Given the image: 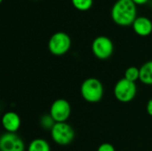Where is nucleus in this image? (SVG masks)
Returning a JSON list of instances; mask_svg holds the SVG:
<instances>
[{
	"label": "nucleus",
	"mask_w": 152,
	"mask_h": 151,
	"mask_svg": "<svg viewBox=\"0 0 152 151\" xmlns=\"http://www.w3.org/2000/svg\"><path fill=\"white\" fill-rule=\"evenodd\" d=\"M55 124H56V122L53 120V118L51 117L50 114H45L40 118V125L45 130L51 131Z\"/></svg>",
	"instance_id": "14"
},
{
	"label": "nucleus",
	"mask_w": 152,
	"mask_h": 151,
	"mask_svg": "<svg viewBox=\"0 0 152 151\" xmlns=\"http://www.w3.org/2000/svg\"><path fill=\"white\" fill-rule=\"evenodd\" d=\"M52 140L60 146L69 145L75 138V131L68 123H56L52 128Z\"/></svg>",
	"instance_id": "3"
},
{
	"label": "nucleus",
	"mask_w": 152,
	"mask_h": 151,
	"mask_svg": "<svg viewBox=\"0 0 152 151\" xmlns=\"http://www.w3.org/2000/svg\"><path fill=\"white\" fill-rule=\"evenodd\" d=\"M92 51L97 59L107 60L114 52V44L108 36H100L93 41Z\"/></svg>",
	"instance_id": "6"
},
{
	"label": "nucleus",
	"mask_w": 152,
	"mask_h": 151,
	"mask_svg": "<svg viewBox=\"0 0 152 151\" xmlns=\"http://www.w3.org/2000/svg\"><path fill=\"white\" fill-rule=\"evenodd\" d=\"M140 81L148 85H152V61L142 64L140 68Z\"/></svg>",
	"instance_id": "11"
},
{
	"label": "nucleus",
	"mask_w": 152,
	"mask_h": 151,
	"mask_svg": "<svg viewBox=\"0 0 152 151\" xmlns=\"http://www.w3.org/2000/svg\"><path fill=\"white\" fill-rule=\"evenodd\" d=\"M2 125L6 133H16L21 125L20 116L14 111L5 112L2 117Z\"/></svg>",
	"instance_id": "9"
},
{
	"label": "nucleus",
	"mask_w": 152,
	"mask_h": 151,
	"mask_svg": "<svg viewBox=\"0 0 152 151\" xmlns=\"http://www.w3.org/2000/svg\"><path fill=\"white\" fill-rule=\"evenodd\" d=\"M49 114L56 123H64L71 114V106L67 100L57 99L52 103Z\"/></svg>",
	"instance_id": "7"
},
{
	"label": "nucleus",
	"mask_w": 152,
	"mask_h": 151,
	"mask_svg": "<svg viewBox=\"0 0 152 151\" xmlns=\"http://www.w3.org/2000/svg\"><path fill=\"white\" fill-rule=\"evenodd\" d=\"M146 111L148 113V115H150L151 117H152V99H150L147 102L146 105Z\"/></svg>",
	"instance_id": "17"
},
{
	"label": "nucleus",
	"mask_w": 152,
	"mask_h": 151,
	"mask_svg": "<svg viewBox=\"0 0 152 151\" xmlns=\"http://www.w3.org/2000/svg\"><path fill=\"white\" fill-rule=\"evenodd\" d=\"M73 5L79 11L89 10L94 3V0H71Z\"/></svg>",
	"instance_id": "15"
},
{
	"label": "nucleus",
	"mask_w": 152,
	"mask_h": 151,
	"mask_svg": "<svg viewBox=\"0 0 152 151\" xmlns=\"http://www.w3.org/2000/svg\"><path fill=\"white\" fill-rule=\"evenodd\" d=\"M111 18L119 26L133 25L137 18L136 4L132 0H118L112 7Z\"/></svg>",
	"instance_id": "1"
},
{
	"label": "nucleus",
	"mask_w": 152,
	"mask_h": 151,
	"mask_svg": "<svg viewBox=\"0 0 152 151\" xmlns=\"http://www.w3.org/2000/svg\"><path fill=\"white\" fill-rule=\"evenodd\" d=\"M97 151H116L115 150V148L112 144L110 143H108V142H104L102 144H101L98 149Z\"/></svg>",
	"instance_id": "16"
},
{
	"label": "nucleus",
	"mask_w": 152,
	"mask_h": 151,
	"mask_svg": "<svg viewBox=\"0 0 152 151\" xmlns=\"http://www.w3.org/2000/svg\"><path fill=\"white\" fill-rule=\"evenodd\" d=\"M135 4H146L149 0H132Z\"/></svg>",
	"instance_id": "18"
},
{
	"label": "nucleus",
	"mask_w": 152,
	"mask_h": 151,
	"mask_svg": "<svg viewBox=\"0 0 152 151\" xmlns=\"http://www.w3.org/2000/svg\"><path fill=\"white\" fill-rule=\"evenodd\" d=\"M71 46V39L65 32H56L49 39L48 49L56 56H61L69 52Z\"/></svg>",
	"instance_id": "5"
},
{
	"label": "nucleus",
	"mask_w": 152,
	"mask_h": 151,
	"mask_svg": "<svg viewBox=\"0 0 152 151\" xmlns=\"http://www.w3.org/2000/svg\"><path fill=\"white\" fill-rule=\"evenodd\" d=\"M124 77L126 79H127L128 81L135 83L137 80H140V69H138L134 66L127 68L125 71Z\"/></svg>",
	"instance_id": "13"
},
{
	"label": "nucleus",
	"mask_w": 152,
	"mask_h": 151,
	"mask_svg": "<svg viewBox=\"0 0 152 151\" xmlns=\"http://www.w3.org/2000/svg\"><path fill=\"white\" fill-rule=\"evenodd\" d=\"M25 144L16 133H4L0 138V151H24Z\"/></svg>",
	"instance_id": "8"
},
{
	"label": "nucleus",
	"mask_w": 152,
	"mask_h": 151,
	"mask_svg": "<svg viewBox=\"0 0 152 151\" xmlns=\"http://www.w3.org/2000/svg\"><path fill=\"white\" fill-rule=\"evenodd\" d=\"M80 93L86 101L97 103L103 97L104 88L102 83L95 77L86 78L80 86Z\"/></svg>",
	"instance_id": "2"
},
{
	"label": "nucleus",
	"mask_w": 152,
	"mask_h": 151,
	"mask_svg": "<svg viewBox=\"0 0 152 151\" xmlns=\"http://www.w3.org/2000/svg\"><path fill=\"white\" fill-rule=\"evenodd\" d=\"M137 93V87L135 83L128 81L125 77L119 79L114 86L115 98L122 102L128 103L132 101Z\"/></svg>",
	"instance_id": "4"
},
{
	"label": "nucleus",
	"mask_w": 152,
	"mask_h": 151,
	"mask_svg": "<svg viewBox=\"0 0 152 151\" xmlns=\"http://www.w3.org/2000/svg\"><path fill=\"white\" fill-rule=\"evenodd\" d=\"M28 151H51V147L48 142L44 139L37 138L29 143Z\"/></svg>",
	"instance_id": "12"
},
{
	"label": "nucleus",
	"mask_w": 152,
	"mask_h": 151,
	"mask_svg": "<svg viewBox=\"0 0 152 151\" xmlns=\"http://www.w3.org/2000/svg\"><path fill=\"white\" fill-rule=\"evenodd\" d=\"M133 28L137 35L141 36H147L152 32L151 20L144 16L137 17L133 23Z\"/></svg>",
	"instance_id": "10"
}]
</instances>
